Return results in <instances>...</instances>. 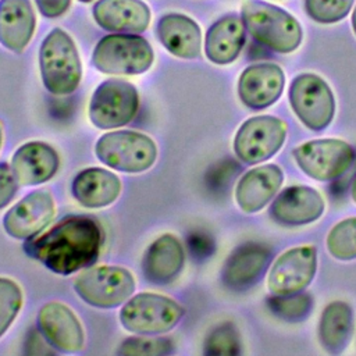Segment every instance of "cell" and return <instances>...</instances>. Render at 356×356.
Instances as JSON below:
<instances>
[{"label": "cell", "instance_id": "836d02e7", "mask_svg": "<svg viewBox=\"0 0 356 356\" xmlns=\"http://www.w3.org/2000/svg\"><path fill=\"white\" fill-rule=\"evenodd\" d=\"M42 15L56 18L63 15L71 4V0H35Z\"/></svg>", "mask_w": 356, "mask_h": 356}, {"label": "cell", "instance_id": "4dcf8cb0", "mask_svg": "<svg viewBox=\"0 0 356 356\" xmlns=\"http://www.w3.org/2000/svg\"><path fill=\"white\" fill-rule=\"evenodd\" d=\"M22 305V292L17 282L0 277V337L14 321Z\"/></svg>", "mask_w": 356, "mask_h": 356}, {"label": "cell", "instance_id": "2e32d148", "mask_svg": "<svg viewBox=\"0 0 356 356\" xmlns=\"http://www.w3.org/2000/svg\"><path fill=\"white\" fill-rule=\"evenodd\" d=\"M93 18L104 31L139 35L149 26L152 14L142 0H97Z\"/></svg>", "mask_w": 356, "mask_h": 356}, {"label": "cell", "instance_id": "4fadbf2b", "mask_svg": "<svg viewBox=\"0 0 356 356\" xmlns=\"http://www.w3.org/2000/svg\"><path fill=\"white\" fill-rule=\"evenodd\" d=\"M54 210V202L49 192L33 191L6 213L3 227L15 239H31L51 221Z\"/></svg>", "mask_w": 356, "mask_h": 356}, {"label": "cell", "instance_id": "7402d4cb", "mask_svg": "<svg viewBox=\"0 0 356 356\" xmlns=\"http://www.w3.org/2000/svg\"><path fill=\"white\" fill-rule=\"evenodd\" d=\"M184 261L181 242L174 235L164 234L147 248L142 270L147 281L160 285L175 280L184 267Z\"/></svg>", "mask_w": 356, "mask_h": 356}, {"label": "cell", "instance_id": "ba28073f", "mask_svg": "<svg viewBox=\"0 0 356 356\" xmlns=\"http://www.w3.org/2000/svg\"><path fill=\"white\" fill-rule=\"evenodd\" d=\"M139 107L136 88L122 79L102 82L92 95L89 118L100 129L122 127L134 120Z\"/></svg>", "mask_w": 356, "mask_h": 356}, {"label": "cell", "instance_id": "e575fe53", "mask_svg": "<svg viewBox=\"0 0 356 356\" xmlns=\"http://www.w3.org/2000/svg\"><path fill=\"white\" fill-rule=\"evenodd\" d=\"M352 26H353V31L356 33V7L353 10V14H352Z\"/></svg>", "mask_w": 356, "mask_h": 356}, {"label": "cell", "instance_id": "3957f363", "mask_svg": "<svg viewBox=\"0 0 356 356\" xmlns=\"http://www.w3.org/2000/svg\"><path fill=\"white\" fill-rule=\"evenodd\" d=\"M40 75L44 88L53 95L72 93L82 76L76 46L61 28L51 29L39 50Z\"/></svg>", "mask_w": 356, "mask_h": 356}, {"label": "cell", "instance_id": "d590c367", "mask_svg": "<svg viewBox=\"0 0 356 356\" xmlns=\"http://www.w3.org/2000/svg\"><path fill=\"white\" fill-rule=\"evenodd\" d=\"M352 197H353V200L356 202V178H355L353 185H352Z\"/></svg>", "mask_w": 356, "mask_h": 356}, {"label": "cell", "instance_id": "8992f818", "mask_svg": "<svg viewBox=\"0 0 356 356\" xmlns=\"http://www.w3.org/2000/svg\"><path fill=\"white\" fill-rule=\"evenodd\" d=\"M184 313V307L171 298L145 292L124 305L120 312V321L131 332L153 335L172 330Z\"/></svg>", "mask_w": 356, "mask_h": 356}, {"label": "cell", "instance_id": "7c38bea8", "mask_svg": "<svg viewBox=\"0 0 356 356\" xmlns=\"http://www.w3.org/2000/svg\"><path fill=\"white\" fill-rule=\"evenodd\" d=\"M317 268L314 246H298L282 253L273 264L267 285L274 295L302 292L313 280Z\"/></svg>", "mask_w": 356, "mask_h": 356}, {"label": "cell", "instance_id": "cb8c5ba5", "mask_svg": "<svg viewBox=\"0 0 356 356\" xmlns=\"http://www.w3.org/2000/svg\"><path fill=\"white\" fill-rule=\"evenodd\" d=\"M245 24L238 15H225L216 21L207 31L204 51L214 64H229L241 53L245 44Z\"/></svg>", "mask_w": 356, "mask_h": 356}, {"label": "cell", "instance_id": "f1b7e54d", "mask_svg": "<svg viewBox=\"0 0 356 356\" xmlns=\"http://www.w3.org/2000/svg\"><path fill=\"white\" fill-rule=\"evenodd\" d=\"M239 335L231 323L216 327L204 342V353L213 356H231L239 353Z\"/></svg>", "mask_w": 356, "mask_h": 356}, {"label": "cell", "instance_id": "ac0fdd59", "mask_svg": "<svg viewBox=\"0 0 356 356\" xmlns=\"http://www.w3.org/2000/svg\"><path fill=\"white\" fill-rule=\"evenodd\" d=\"M271 260V252L259 243L238 246L227 259L222 267V282L234 291L252 286L263 275Z\"/></svg>", "mask_w": 356, "mask_h": 356}, {"label": "cell", "instance_id": "8d00e7d4", "mask_svg": "<svg viewBox=\"0 0 356 356\" xmlns=\"http://www.w3.org/2000/svg\"><path fill=\"white\" fill-rule=\"evenodd\" d=\"M1 142H3V127L0 124V147H1Z\"/></svg>", "mask_w": 356, "mask_h": 356}, {"label": "cell", "instance_id": "5bb4252c", "mask_svg": "<svg viewBox=\"0 0 356 356\" xmlns=\"http://www.w3.org/2000/svg\"><path fill=\"white\" fill-rule=\"evenodd\" d=\"M38 328L46 342L60 352H78L83 348V330L70 307L58 302L43 305L38 313Z\"/></svg>", "mask_w": 356, "mask_h": 356}, {"label": "cell", "instance_id": "4316f807", "mask_svg": "<svg viewBox=\"0 0 356 356\" xmlns=\"http://www.w3.org/2000/svg\"><path fill=\"white\" fill-rule=\"evenodd\" d=\"M327 249L338 260L356 259V217L342 220L331 228Z\"/></svg>", "mask_w": 356, "mask_h": 356}, {"label": "cell", "instance_id": "d4e9b609", "mask_svg": "<svg viewBox=\"0 0 356 356\" xmlns=\"http://www.w3.org/2000/svg\"><path fill=\"white\" fill-rule=\"evenodd\" d=\"M72 195L83 207L97 209L117 200L121 182L115 174L104 168H86L72 181Z\"/></svg>", "mask_w": 356, "mask_h": 356}, {"label": "cell", "instance_id": "e0dca14e", "mask_svg": "<svg viewBox=\"0 0 356 356\" xmlns=\"http://www.w3.org/2000/svg\"><path fill=\"white\" fill-rule=\"evenodd\" d=\"M57 152L44 142L22 145L11 159V170L18 185L31 186L49 181L58 168Z\"/></svg>", "mask_w": 356, "mask_h": 356}, {"label": "cell", "instance_id": "44dd1931", "mask_svg": "<svg viewBox=\"0 0 356 356\" xmlns=\"http://www.w3.org/2000/svg\"><path fill=\"white\" fill-rule=\"evenodd\" d=\"M36 17L31 0H0V43L21 53L31 42Z\"/></svg>", "mask_w": 356, "mask_h": 356}, {"label": "cell", "instance_id": "1f68e13d", "mask_svg": "<svg viewBox=\"0 0 356 356\" xmlns=\"http://www.w3.org/2000/svg\"><path fill=\"white\" fill-rule=\"evenodd\" d=\"M172 352V342L167 338H127L117 353L124 356H163Z\"/></svg>", "mask_w": 356, "mask_h": 356}, {"label": "cell", "instance_id": "484cf974", "mask_svg": "<svg viewBox=\"0 0 356 356\" xmlns=\"http://www.w3.org/2000/svg\"><path fill=\"white\" fill-rule=\"evenodd\" d=\"M352 309L348 303L337 300L330 303L320 320V341L328 353H341L350 338L352 334Z\"/></svg>", "mask_w": 356, "mask_h": 356}, {"label": "cell", "instance_id": "7a4b0ae2", "mask_svg": "<svg viewBox=\"0 0 356 356\" xmlns=\"http://www.w3.org/2000/svg\"><path fill=\"white\" fill-rule=\"evenodd\" d=\"M242 21L246 31L260 44L278 53H291L302 42L299 22L285 10L261 0L242 4Z\"/></svg>", "mask_w": 356, "mask_h": 356}, {"label": "cell", "instance_id": "8fae6325", "mask_svg": "<svg viewBox=\"0 0 356 356\" xmlns=\"http://www.w3.org/2000/svg\"><path fill=\"white\" fill-rule=\"evenodd\" d=\"M293 157L309 177L317 181H332L350 167L355 152L341 139H316L296 147Z\"/></svg>", "mask_w": 356, "mask_h": 356}, {"label": "cell", "instance_id": "d6986e66", "mask_svg": "<svg viewBox=\"0 0 356 356\" xmlns=\"http://www.w3.org/2000/svg\"><path fill=\"white\" fill-rule=\"evenodd\" d=\"M324 213V199L310 186L284 189L271 206V216L282 225H305Z\"/></svg>", "mask_w": 356, "mask_h": 356}, {"label": "cell", "instance_id": "9c48e42d", "mask_svg": "<svg viewBox=\"0 0 356 356\" xmlns=\"http://www.w3.org/2000/svg\"><path fill=\"white\" fill-rule=\"evenodd\" d=\"M289 102L296 117L313 131H321L332 121L335 113L334 95L318 75H298L289 88Z\"/></svg>", "mask_w": 356, "mask_h": 356}, {"label": "cell", "instance_id": "d6a6232c", "mask_svg": "<svg viewBox=\"0 0 356 356\" xmlns=\"http://www.w3.org/2000/svg\"><path fill=\"white\" fill-rule=\"evenodd\" d=\"M17 179L11 167L0 163V209L4 207L17 192Z\"/></svg>", "mask_w": 356, "mask_h": 356}, {"label": "cell", "instance_id": "74e56055", "mask_svg": "<svg viewBox=\"0 0 356 356\" xmlns=\"http://www.w3.org/2000/svg\"><path fill=\"white\" fill-rule=\"evenodd\" d=\"M79 1H81V3H90L92 0H79Z\"/></svg>", "mask_w": 356, "mask_h": 356}, {"label": "cell", "instance_id": "603a6c76", "mask_svg": "<svg viewBox=\"0 0 356 356\" xmlns=\"http://www.w3.org/2000/svg\"><path fill=\"white\" fill-rule=\"evenodd\" d=\"M161 44L181 58H196L200 54L202 32L199 25L184 14H165L157 22Z\"/></svg>", "mask_w": 356, "mask_h": 356}, {"label": "cell", "instance_id": "83f0119b", "mask_svg": "<svg viewBox=\"0 0 356 356\" xmlns=\"http://www.w3.org/2000/svg\"><path fill=\"white\" fill-rule=\"evenodd\" d=\"M270 310L288 321H300L310 313L313 300L307 293H292V295H275L268 299Z\"/></svg>", "mask_w": 356, "mask_h": 356}, {"label": "cell", "instance_id": "ffe728a7", "mask_svg": "<svg viewBox=\"0 0 356 356\" xmlns=\"http://www.w3.org/2000/svg\"><path fill=\"white\" fill-rule=\"evenodd\" d=\"M284 181L281 168L275 164H267L252 168L238 182L235 199L245 213L261 210L278 192Z\"/></svg>", "mask_w": 356, "mask_h": 356}, {"label": "cell", "instance_id": "6da1fadb", "mask_svg": "<svg viewBox=\"0 0 356 356\" xmlns=\"http://www.w3.org/2000/svg\"><path fill=\"white\" fill-rule=\"evenodd\" d=\"M103 243L99 222L86 216H70L49 231L26 241L24 249L56 274L68 275L96 261Z\"/></svg>", "mask_w": 356, "mask_h": 356}, {"label": "cell", "instance_id": "5b68a950", "mask_svg": "<svg viewBox=\"0 0 356 356\" xmlns=\"http://www.w3.org/2000/svg\"><path fill=\"white\" fill-rule=\"evenodd\" d=\"M97 159L122 172H142L153 165L157 157L156 143L145 134L113 131L99 138Z\"/></svg>", "mask_w": 356, "mask_h": 356}, {"label": "cell", "instance_id": "277c9868", "mask_svg": "<svg viewBox=\"0 0 356 356\" xmlns=\"http://www.w3.org/2000/svg\"><path fill=\"white\" fill-rule=\"evenodd\" d=\"M154 60L149 42L136 33H111L102 38L93 49L92 64L103 74L139 75Z\"/></svg>", "mask_w": 356, "mask_h": 356}, {"label": "cell", "instance_id": "52a82bcc", "mask_svg": "<svg viewBox=\"0 0 356 356\" xmlns=\"http://www.w3.org/2000/svg\"><path fill=\"white\" fill-rule=\"evenodd\" d=\"M75 292L86 303L111 309L124 303L135 289L132 274L117 266H95L82 271L74 282Z\"/></svg>", "mask_w": 356, "mask_h": 356}, {"label": "cell", "instance_id": "9a60e30c", "mask_svg": "<svg viewBox=\"0 0 356 356\" xmlns=\"http://www.w3.org/2000/svg\"><path fill=\"white\" fill-rule=\"evenodd\" d=\"M285 76L280 65L261 63L249 65L239 76L238 93L243 104L261 110L274 104L282 93Z\"/></svg>", "mask_w": 356, "mask_h": 356}, {"label": "cell", "instance_id": "f546056e", "mask_svg": "<svg viewBox=\"0 0 356 356\" xmlns=\"http://www.w3.org/2000/svg\"><path fill=\"white\" fill-rule=\"evenodd\" d=\"M355 0H305V10L320 24H334L348 15Z\"/></svg>", "mask_w": 356, "mask_h": 356}, {"label": "cell", "instance_id": "30bf717a", "mask_svg": "<svg viewBox=\"0 0 356 356\" xmlns=\"http://www.w3.org/2000/svg\"><path fill=\"white\" fill-rule=\"evenodd\" d=\"M286 127L273 115H257L245 121L234 140L235 154L248 164L261 163L273 157L284 145Z\"/></svg>", "mask_w": 356, "mask_h": 356}]
</instances>
